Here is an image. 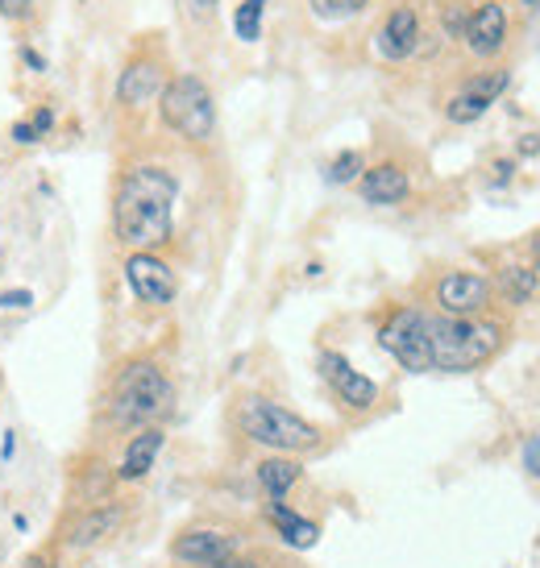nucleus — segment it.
<instances>
[{"instance_id":"nucleus-9","label":"nucleus","mask_w":540,"mask_h":568,"mask_svg":"<svg viewBox=\"0 0 540 568\" xmlns=\"http://www.w3.org/2000/svg\"><path fill=\"white\" fill-rule=\"evenodd\" d=\"M317 369H320V378L333 386V395L350 410H370L374 403H379V382L366 378L362 369H353L346 353L324 348V353L317 357Z\"/></svg>"},{"instance_id":"nucleus-23","label":"nucleus","mask_w":540,"mask_h":568,"mask_svg":"<svg viewBox=\"0 0 540 568\" xmlns=\"http://www.w3.org/2000/svg\"><path fill=\"white\" fill-rule=\"evenodd\" d=\"M312 4V13L320 21H346V17H358L370 4V0H308Z\"/></svg>"},{"instance_id":"nucleus-5","label":"nucleus","mask_w":540,"mask_h":568,"mask_svg":"<svg viewBox=\"0 0 540 568\" xmlns=\"http://www.w3.org/2000/svg\"><path fill=\"white\" fill-rule=\"evenodd\" d=\"M159 116L162 125L179 133L183 142H212L217 133V100L208 92V83L200 75H176L167 80L159 95Z\"/></svg>"},{"instance_id":"nucleus-33","label":"nucleus","mask_w":540,"mask_h":568,"mask_svg":"<svg viewBox=\"0 0 540 568\" xmlns=\"http://www.w3.org/2000/svg\"><path fill=\"white\" fill-rule=\"evenodd\" d=\"M17 453V427L13 432H4V444H0V460H13Z\"/></svg>"},{"instance_id":"nucleus-30","label":"nucleus","mask_w":540,"mask_h":568,"mask_svg":"<svg viewBox=\"0 0 540 568\" xmlns=\"http://www.w3.org/2000/svg\"><path fill=\"white\" fill-rule=\"evenodd\" d=\"M21 63L30 67V71H38V75H42V71H50V63L33 47H21Z\"/></svg>"},{"instance_id":"nucleus-27","label":"nucleus","mask_w":540,"mask_h":568,"mask_svg":"<svg viewBox=\"0 0 540 568\" xmlns=\"http://www.w3.org/2000/svg\"><path fill=\"white\" fill-rule=\"evenodd\" d=\"M17 568H59V552L54 548H38V552H30Z\"/></svg>"},{"instance_id":"nucleus-14","label":"nucleus","mask_w":540,"mask_h":568,"mask_svg":"<svg viewBox=\"0 0 540 568\" xmlns=\"http://www.w3.org/2000/svg\"><path fill=\"white\" fill-rule=\"evenodd\" d=\"M162 88H167V71H162V63H154V59H129L126 71L117 75V104L129 112L146 109V104L159 100Z\"/></svg>"},{"instance_id":"nucleus-29","label":"nucleus","mask_w":540,"mask_h":568,"mask_svg":"<svg viewBox=\"0 0 540 568\" xmlns=\"http://www.w3.org/2000/svg\"><path fill=\"white\" fill-rule=\"evenodd\" d=\"M524 469L532 477H540V436H532V440L524 444Z\"/></svg>"},{"instance_id":"nucleus-12","label":"nucleus","mask_w":540,"mask_h":568,"mask_svg":"<svg viewBox=\"0 0 540 568\" xmlns=\"http://www.w3.org/2000/svg\"><path fill=\"white\" fill-rule=\"evenodd\" d=\"M162 448H167V427H162V424L138 427V432L126 440V448H121V460L112 465L117 486H138V481H146V477H150V469L159 465Z\"/></svg>"},{"instance_id":"nucleus-34","label":"nucleus","mask_w":540,"mask_h":568,"mask_svg":"<svg viewBox=\"0 0 540 568\" xmlns=\"http://www.w3.org/2000/svg\"><path fill=\"white\" fill-rule=\"evenodd\" d=\"M532 270H540V237H537V266H532Z\"/></svg>"},{"instance_id":"nucleus-3","label":"nucleus","mask_w":540,"mask_h":568,"mask_svg":"<svg viewBox=\"0 0 540 568\" xmlns=\"http://www.w3.org/2000/svg\"><path fill=\"white\" fill-rule=\"evenodd\" d=\"M503 345V328L494 320L429 316V362L441 374H470L487 365Z\"/></svg>"},{"instance_id":"nucleus-7","label":"nucleus","mask_w":540,"mask_h":568,"mask_svg":"<svg viewBox=\"0 0 540 568\" xmlns=\"http://www.w3.org/2000/svg\"><path fill=\"white\" fill-rule=\"evenodd\" d=\"M379 345L412 374H429V312L420 307H396L379 324Z\"/></svg>"},{"instance_id":"nucleus-8","label":"nucleus","mask_w":540,"mask_h":568,"mask_svg":"<svg viewBox=\"0 0 540 568\" xmlns=\"http://www.w3.org/2000/svg\"><path fill=\"white\" fill-rule=\"evenodd\" d=\"M126 286L133 291V300L146 303V307H171L179 295V278H176V266L162 257V253H129L126 266Z\"/></svg>"},{"instance_id":"nucleus-16","label":"nucleus","mask_w":540,"mask_h":568,"mask_svg":"<svg viewBox=\"0 0 540 568\" xmlns=\"http://www.w3.org/2000/svg\"><path fill=\"white\" fill-rule=\"evenodd\" d=\"M461 38H466V47L474 50L478 59L499 54L503 42H508V9H503V4H478L474 13L466 17Z\"/></svg>"},{"instance_id":"nucleus-15","label":"nucleus","mask_w":540,"mask_h":568,"mask_svg":"<svg viewBox=\"0 0 540 568\" xmlns=\"http://www.w3.org/2000/svg\"><path fill=\"white\" fill-rule=\"evenodd\" d=\"M374 47L387 63H403V59H412L416 47H420V13H416L412 4H396L387 21L379 26V38H374Z\"/></svg>"},{"instance_id":"nucleus-19","label":"nucleus","mask_w":540,"mask_h":568,"mask_svg":"<svg viewBox=\"0 0 540 568\" xmlns=\"http://www.w3.org/2000/svg\"><path fill=\"white\" fill-rule=\"evenodd\" d=\"M270 523H274V531H279V539H283L287 548H300V552H308V548H317L320 539V523L303 519V515H296L287 503H270L267 506Z\"/></svg>"},{"instance_id":"nucleus-32","label":"nucleus","mask_w":540,"mask_h":568,"mask_svg":"<svg viewBox=\"0 0 540 568\" xmlns=\"http://www.w3.org/2000/svg\"><path fill=\"white\" fill-rule=\"evenodd\" d=\"M208 568H262L258 560H250V556H229V560H221V565H208Z\"/></svg>"},{"instance_id":"nucleus-25","label":"nucleus","mask_w":540,"mask_h":568,"mask_svg":"<svg viewBox=\"0 0 540 568\" xmlns=\"http://www.w3.org/2000/svg\"><path fill=\"white\" fill-rule=\"evenodd\" d=\"M0 17L4 21H17V26H26L33 17V0H0Z\"/></svg>"},{"instance_id":"nucleus-6","label":"nucleus","mask_w":540,"mask_h":568,"mask_svg":"<svg viewBox=\"0 0 540 568\" xmlns=\"http://www.w3.org/2000/svg\"><path fill=\"white\" fill-rule=\"evenodd\" d=\"M126 527V503H92V506H67L59 515V527H54V539L50 548L54 552H92L104 539H112Z\"/></svg>"},{"instance_id":"nucleus-2","label":"nucleus","mask_w":540,"mask_h":568,"mask_svg":"<svg viewBox=\"0 0 540 568\" xmlns=\"http://www.w3.org/2000/svg\"><path fill=\"white\" fill-rule=\"evenodd\" d=\"M176 407V386L167 378V369L150 357L126 362L109 382V395L100 403V419L112 432H138V427L162 424Z\"/></svg>"},{"instance_id":"nucleus-31","label":"nucleus","mask_w":540,"mask_h":568,"mask_svg":"<svg viewBox=\"0 0 540 568\" xmlns=\"http://www.w3.org/2000/svg\"><path fill=\"white\" fill-rule=\"evenodd\" d=\"M217 4H221V0H188L191 17H200V21H204V17L217 13Z\"/></svg>"},{"instance_id":"nucleus-4","label":"nucleus","mask_w":540,"mask_h":568,"mask_svg":"<svg viewBox=\"0 0 540 568\" xmlns=\"http://www.w3.org/2000/svg\"><path fill=\"white\" fill-rule=\"evenodd\" d=\"M238 427L246 440L262 444L270 453H283V457H300V453H317L324 432L317 424H308L303 415H296L291 407L274 403L262 395H246L238 407Z\"/></svg>"},{"instance_id":"nucleus-11","label":"nucleus","mask_w":540,"mask_h":568,"mask_svg":"<svg viewBox=\"0 0 540 568\" xmlns=\"http://www.w3.org/2000/svg\"><path fill=\"white\" fill-rule=\"evenodd\" d=\"M432 300L441 307V316L470 320L491 303V283L474 270H449L446 278L437 283V291H432Z\"/></svg>"},{"instance_id":"nucleus-21","label":"nucleus","mask_w":540,"mask_h":568,"mask_svg":"<svg viewBox=\"0 0 540 568\" xmlns=\"http://www.w3.org/2000/svg\"><path fill=\"white\" fill-rule=\"evenodd\" d=\"M270 0H241L238 13H233V30L241 42H258L262 38V17H267Z\"/></svg>"},{"instance_id":"nucleus-28","label":"nucleus","mask_w":540,"mask_h":568,"mask_svg":"<svg viewBox=\"0 0 540 568\" xmlns=\"http://www.w3.org/2000/svg\"><path fill=\"white\" fill-rule=\"evenodd\" d=\"M9 138H13V145H42V138H38V133H33V125H30V116H26V121H13Z\"/></svg>"},{"instance_id":"nucleus-20","label":"nucleus","mask_w":540,"mask_h":568,"mask_svg":"<svg viewBox=\"0 0 540 568\" xmlns=\"http://www.w3.org/2000/svg\"><path fill=\"white\" fill-rule=\"evenodd\" d=\"M537 286H540V278H537V270L532 266H508L503 274H499V291H503V300L508 303H528L532 295H537Z\"/></svg>"},{"instance_id":"nucleus-13","label":"nucleus","mask_w":540,"mask_h":568,"mask_svg":"<svg viewBox=\"0 0 540 568\" xmlns=\"http://www.w3.org/2000/svg\"><path fill=\"white\" fill-rule=\"evenodd\" d=\"M508 83H511L508 71H487V75H474V80H466L458 92L449 95L446 116L453 121V125H470V121H478L482 112L491 109L499 95L508 92Z\"/></svg>"},{"instance_id":"nucleus-1","label":"nucleus","mask_w":540,"mask_h":568,"mask_svg":"<svg viewBox=\"0 0 540 568\" xmlns=\"http://www.w3.org/2000/svg\"><path fill=\"white\" fill-rule=\"evenodd\" d=\"M179 179L159 162H138L121 171L112 191V237L129 253H159L176 233Z\"/></svg>"},{"instance_id":"nucleus-22","label":"nucleus","mask_w":540,"mask_h":568,"mask_svg":"<svg viewBox=\"0 0 540 568\" xmlns=\"http://www.w3.org/2000/svg\"><path fill=\"white\" fill-rule=\"evenodd\" d=\"M362 171H366V162H362V150H341L333 162H329V171H324V179L329 183H353V179H362Z\"/></svg>"},{"instance_id":"nucleus-18","label":"nucleus","mask_w":540,"mask_h":568,"mask_svg":"<svg viewBox=\"0 0 540 568\" xmlns=\"http://www.w3.org/2000/svg\"><path fill=\"white\" fill-rule=\"evenodd\" d=\"M258 486L267 494L270 503H287V494L296 489V481L303 477V465L296 457H283V453H274V457H262L258 460Z\"/></svg>"},{"instance_id":"nucleus-24","label":"nucleus","mask_w":540,"mask_h":568,"mask_svg":"<svg viewBox=\"0 0 540 568\" xmlns=\"http://www.w3.org/2000/svg\"><path fill=\"white\" fill-rule=\"evenodd\" d=\"M33 291L30 286H13V291H0V312H30Z\"/></svg>"},{"instance_id":"nucleus-17","label":"nucleus","mask_w":540,"mask_h":568,"mask_svg":"<svg viewBox=\"0 0 540 568\" xmlns=\"http://www.w3.org/2000/svg\"><path fill=\"white\" fill-rule=\"evenodd\" d=\"M358 187H362L366 204L396 207V204H403V200L412 195V179H408V171H403L399 162H374V166H366V171H362Z\"/></svg>"},{"instance_id":"nucleus-10","label":"nucleus","mask_w":540,"mask_h":568,"mask_svg":"<svg viewBox=\"0 0 540 568\" xmlns=\"http://www.w3.org/2000/svg\"><path fill=\"white\" fill-rule=\"evenodd\" d=\"M241 539L233 531H221V527H188L171 539V560L188 568H208L221 565L229 556H238Z\"/></svg>"},{"instance_id":"nucleus-26","label":"nucleus","mask_w":540,"mask_h":568,"mask_svg":"<svg viewBox=\"0 0 540 568\" xmlns=\"http://www.w3.org/2000/svg\"><path fill=\"white\" fill-rule=\"evenodd\" d=\"M30 125H33V133L47 142L50 133H54V109H50V104H38V109H33V116H30Z\"/></svg>"}]
</instances>
